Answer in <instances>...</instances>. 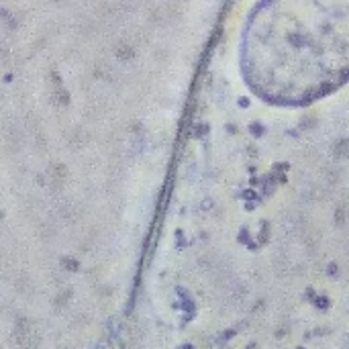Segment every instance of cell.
I'll return each mask as SVG.
<instances>
[{"mask_svg":"<svg viewBox=\"0 0 349 349\" xmlns=\"http://www.w3.org/2000/svg\"><path fill=\"white\" fill-rule=\"evenodd\" d=\"M247 68L272 98L333 88L349 74V0H270L251 23Z\"/></svg>","mask_w":349,"mask_h":349,"instance_id":"cell-1","label":"cell"}]
</instances>
